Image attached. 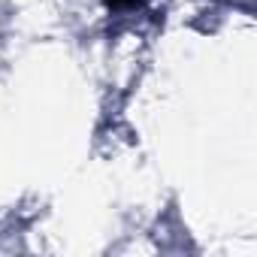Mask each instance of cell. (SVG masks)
Segmentation results:
<instances>
[{"label": "cell", "mask_w": 257, "mask_h": 257, "mask_svg": "<svg viewBox=\"0 0 257 257\" xmlns=\"http://www.w3.org/2000/svg\"><path fill=\"white\" fill-rule=\"evenodd\" d=\"M103 4H106L109 10H134V7L146 4V0H103Z\"/></svg>", "instance_id": "1"}]
</instances>
